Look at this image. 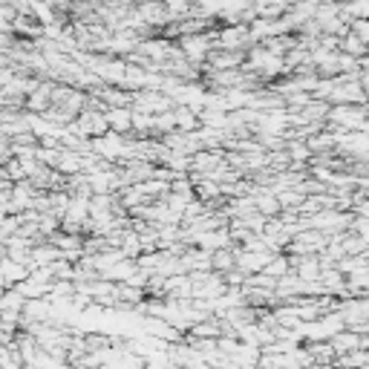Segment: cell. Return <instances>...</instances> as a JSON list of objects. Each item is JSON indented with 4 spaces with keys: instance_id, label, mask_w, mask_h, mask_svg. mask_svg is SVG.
<instances>
[{
    "instance_id": "9c48e42d",
    "label": "cell",
    "mask_w": 369,
    "mask_h": 369,
    "mask_svg": "<svg viewBox=\"0 0 369 369\" xmlns=\"http://www.w3.org/2000/svg\"><path fill=\"white\" fill-rule=\"evenodd\" d=\"M352 32H358V35L369 44V18H358V21H352Z\"/></svg>"
},
{
    "instance_id": "8992f818",
    "label": "cell",
    "mask_w": 369,
    "mask_h": 369,
    "mask_svg": "<svg viewBox=\"0 0 369 369\" xmlns=\"http://www.w3.org/2000/svg\"><path fill=\"white\" fill-rule=\"evenodd\" d=\"M332 346H335V352L338 355H346V352H352V349H360V332H355V329H340L335 338H332Z\"/></svg>"
},
{
    "instance_id": "ba28073f",
    "label": "cell",
    "mask_w": 369,
    "mask_h": 369,
    "mask_svg": "<svg viewBox=\"0 0 369 369\" xmlns=\"http://www.w3.org/2000/svg\"><path fill=\"white\" fill-rule=\"evenodd\" d=\"M165 9L171 15V21H182V18H191L193 15V0H165Z\"/></svg>"
},
{
    "instance_id": "7a4b0ae2",
    "label": "cell",
    "mask_w": 369,
    "mask_h": 369,
    "mask_svg": "<svg viewBox=\"0 0 369 369\" xmlns=\"http://www.w3.org/2000/svg\"><path fill=\"white\" fill-rule=\"evenodd\" d=\"M29 274H32V266L29 263H18L12 257H4V266H0V280H4V288H15Z\"/></svg>"
},
{
    "instance_id": "6da1fadb",
    "label": "cell",
    "mask_w": 369,
    "mask_h": 369,
    "mask_svg": "<svg viewBox=\"0 0 369 369\" xmlns=\"http://www.w3.org/2000/svg\"><path fill=\"white\" fill-rule=\"evenodd\" d=\"M366 121H369V107L366 104H332V110H329V127L363 130Z\"/></svg>"
},
{
    "instance_id": "277c9868",
    "label": "cell",
    "mask_w": 369,
    "mask_h": 369,
    "mask_svg": "<svg viewBox=\"0 0 369 369\" xmlns=\"http://www.w3.org/2000/svg\"><path fill=\"white\" fill-rule=\"evenodd\" d=\"M107 118H110V130L124 133V136L133 133V107H110Z\"/></svg>"
},
{
    "instance_id": "52a82bcc",
    "label": "cell",
    "mask_w": 369,
    "mask_h": 369,
    "mask_svg": "<svg viewBox=\"0 0 369 369\" xmlns=\"http://www.w3.org/2000/svg\"><path fill=\"white\" fill-rule=\"evenodd\" d=\"M340 52H349V55H355V58H363V55H369V44H366L358 32H346V35L340 38Z\"/></svg>"
},
{
    "instance_id": "3957f363",
    "label": "cell",
    "mask_w": 369,
    "mask_h": 369,
    "mask_svg": "<svg viewBox=\"0 0 369 369\" xmlns=\"http://www.w3.org/2000/svg\"><path fill=\"white\" fill-rule=\"evenodd\" d=\"M173 116H176V127L185 130V133H196V130L202 127L199 110L191 107V104H176V107H173Z\"/></svg>"
},
{
    "instance_id": "5b68a950",
    "label": "cell",
    "mask_w": 369,
    "mask_h": 369,
    "mask_svg": "<svg viewBox=\"0 0 369 369\" xmlns=\"http://www.w3.org/2000/svg\"><path fill=\"white\" fill-rule=\"evenodd\" d=\"M234 246H237V243H234ZM234 246L211 251V266H213V271L226 274V271H231V268L237 266V248H234Z\"/></svg>"
}]
</instances>
